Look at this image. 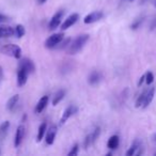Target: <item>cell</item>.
<instances>
[{"instance_id": "6da1fadb", "label": "cell", "mask_w": 156, "mask_h": 156, "mask_svg": "<svg viewBox=\"0 0 156 156\" xmlns=\"http://www.w3.org/2000/svg\"><path fill=\"white\" fill-rule=\"evenodd\" d=\"M88 40H89V34H87V33L78 35V37L73 41V43L69 44V49H67V52H69V55H74V54L79 52L83 48V46L86 45Z\"/></svg>"}, {"instance_id": "7a4b0ae2", "label": "cell", "mask_w": 156, "mask_h": 156, "mask_svg": "<svg viewBox=\"0 0 156 156\" xmlns=\"http://www.w3.org/2000/svg\"><path fill=\"white\" fill-rule=\"evenodd\" d=\"M0 52L7 56H11L13 58L20 59L22 57V49L18 45L15 44H5L0 47Z\"/></svg>"}, {"instance_id": "3957f363", "label": "cell", "mask_w": 156, "mask_h": 156, "mask_svg": "<svg viewBox=\"0 0 156 156\" xmlns=\"http://www.w3.org/2000/svg\"><path fill=\"white\" fill-rule=\"evenodd\" d=\"M64 39V33H54L51 34L47 40L45 41V47L46 48H55L57 47L59 43Z\"/></svg>"}, {"instance_id": "277c9868", "label": "cell", "mask_w": 156, "mask_h": 156, "mask_svg": "<svg viewBox=\"0 0 156 156\" xmlns=\"http://www.w3.org/2000/svg\"><path fill=\"white\" fill-rule=\"evenodd\" d=\"M101 134V128L96 127L91 134H89L85 139V142H83V145H85V149H88L89 147H91L92 144L95 143V141L98 140V138L100 137Z\"/></svg>"}, {"instance_id": "5b68a950", "label": "cell", "mask_w": 156, "mask_h": 156, "mask_svg": "<svg viewBox=\"0 0 156 156\" xmlns=\"http://www.w3.org/2000/svg\"><path fill=\"white\" fill-rule=\"evenodd\" d=\"M63 14H64V11H63V10H60V11H58L54 16H52L49 24H48V28H49L50 30H55V29L58 28L59 25H60V23H61V20H62Z\"/></svg>"}, {"instance_id": "8992f818", "label": "cell", "mask_w": 156, "mask_h": 156, "mask_svg": "<svg viewBox=\"0 0 156 156\" xmlns=\"http://www.w3.org/2000/svg\"><path fill=\"white\" fill-rule=\"evenodd\" d=\"M103 16H104L103 12L94 11V12H92V13L88 14V15L86 16L85 20H83V23H85V24H92V23H96L100 20H102Z\"/></svg>"}, {"instance_id": "52a82bcc", "label": "cell", "mask_w": 156, "mask_h": 156, "mask_svg": "<svg viewBox=\"0 0 156 156\" xmlns=\"http://www.w3.org/2000/svg\"><path fill=\"white\" fill-rule=\"evenodd\" d=\"M77 111H78V108L75 106V105H69V106L64 110V112H63L62 117H61V120H60V123L64 124L65 122H66L67 120L72 117V115H75Z\"/></svg>"}, {"instance_id": "ba28073f", "label": "cell", "mask_w": 156, "mask_h": 156, "mask_svg": "<svg viewBox=\"0 0 156 156\" xmlns=\"http://www.w3.org/2000/svg\"><path fill=\"white\" fill-rule=\"evenodd\" d=\"M28 71L25 69L24 67H18L17 69V85L20 87L26 85L27 83V78H28Z\"/></svg>"}, {"instance_id": "9c48e42d", "label": "cell", "mask_w": 156, "mask_h": 156, "mask_svg": "<svg viewBox=\"0 0 156 156\" xmlns=\"http://www.w3.org/2000/svg\"><path fill=\"white\" fill-rule=\"evenodd\" d=\"M78 20H79V15H78L77 13L71 14V15L65 20V22L62 24L61 29H62V30H66V29H69V27H72L73 25H75Z\"/></svg>"}, {"instance_id": "30bf717a", "label": "cell", "mask_w": 156, "mask_h": 156, "mask_svg": "<svg viewBox=\"0 0 156 156\" xmlns=\"http://www.w3.org/2000/svg\"><path fill=\"white\" fill-rule=\"evenodd\" d=\"M24 136H25V126L20 125L15 133V139H14V145H15V147L20 145L23 139H24Z\"/></svg>"}, {"instance_id": "8fae6325", "label": "cell", "mask_w": 156, "mask_h": 156, "mask_svg": "<svg viewBox=\"0 0 156 156\" xmlns=\"http://www.w3.org/2000/svg\"><path fill=\"white\" fill-rule=\"evenodd\" d=\"M57 132H58V127L56 125H52L49 127V129L47 130V134H46V143L48 145L52 144L55 141V138H56V135H57Z\"/></svg>"}, {"instance_id": "7c38bea8", "label": "cell", "mask_w": 156, "mask_h": 156, "mask_svg": "<svg viewBox=\"0 0 156 156\" xmlns=\"http://www.w3.org/2000/svg\"><path fill=\"white\" fill-rule=\"evenodd\" d=\"M15 34V29L10 26H0V39L11 37Z\"/></svg>"}, {"instance_id": "4fadbf2b", "label": "cell", "mask_w": 156, "mask_h": 156, "mask_svg": "<svg viewBox=\"0 0 156 156\" xmlns=\"http://www.w3.org/2000/svg\"><path fill=\"white\" fill-rule=\"evenodd\" d=\"M18 67H24L25 69H27V71H28L29 74L32 73V72H34V69H35L34 63H33L30 59H27V58L22 59V60L20 61Z\"/></svg>"}, {"instance_id": "5bb4252c", "label": "cell", "mask_w": 156, "mask_h": 156, "mask_svg": "<svg viewBox=\"0 0 156 156\" xmlns=\"http://www.w3.org/2000/svg\"><path fill=\"white\" fill-rule=\"evenodd\" d=\"M48 101H49V98H48V95H44L42 96L41 98H40V101L37 102V106H35V113H41L42 111L44 110V109L46 108V106L48 105Z\"/></svg>"}, {"instance_id": "9a60e30c", "label": "cell", "mask_w": 156, "mask_h": 156, "mask_svg": "<svg viewBox=\"0 0 156 156\" xmlns=\"http://www.w3.org/2000/svg\"><path fill=\"white\" fill-rule=\"evenodd\" d=\"M154 94H155V87H151L150 89H147V94H145L144 102H143V105H142L143 108H147V107L151 104L154 98Z\"/></svg>"}, {"instance_id": "2e32d148", "label": "cell", "mask_w": 156, "mask_h": 156, "mask_svg": "<svg viewBox=\"0 0 156 156\" xmlns=\"http://www.w3.org/2000/svg\"><path fill=\"white\" fill-rule=\"evenodd\" d=\"M101 79H102V75H101L100 72L98 71H93L91 74L89 75V77H88V83H90V85H96V83H98L101 81Z\"/></svg>"}, {"instance_id": "e0dca14e", "label": "cell", "mask_w": 156, "mask_h": 156, "mask_svg": "<svg viewBox=\"0 0 156 156\" xmlns=\"http://www.w3.org/2000/svg\"><path fill=\"white\" fill-rule=\"evenodd\" d=\"M9 127H10V122L9 121H5L0 124V142L5 138Z\"/></svg>"}, {"instance_id": "ac0fdd59", "label": "cell", "mask_w": 156, "mask_h": 156, "mask_svg": "<svg viewBox=\"0 0 156 156\" xmlns=\"http://www.w3.org/2000/svg\"><path fill=\"white\" fill-rule=\"evenodd\" d=\"M119 143H120V139H119V136L117 135H113L111 136L110 138L108 139V142H107V147L111 150H115L118 147H119Z\"/></svg>"}, {"instance_id": "d6986e66", "label": "cell", "mask_w": 156, "mask_h": 156, "mask_svg": "<svg viewBox=\"0 0 156 156\" xmlns=\"http://www.w3.org/2000/svg\"><path fill=\"white\" fill-rule=\"evenodd\" d=\"M46 130H47V124H46V122H44V123H42L41 125L39 126V130H37V140L39 141V142L43 139V137L45 136Z\"/></svg>"}, {"instance_id": "ffe728a7", "label": "cell", "mask_w": 156, "mask_h": 156, "mask_svg": "<svg viewBox=\"0 0 156 156\" xmlns=\"http://www.w3.org/2000/svg\"><path fill=\"white\" fill-rule=\"evenodd\" d=\"M18 100H20V95H18V94L12 96V98H10V100L8 101V103H7V109H8V110H13L14 107L17 105Z\"/></svg>"}, {"instance_id": "44dd1931", "label": "cell", "mask_w": 156, "mask_h": 156, "mask_svg": "<svg viewBox=\"0 0 156 156\" xmlns=\"http://www.w3.org/2000/svg\"><path fill=\"white\" fill-rule=\"evenodd\" d=\"M64 96H65V90H59V91L55 94L54 98H52V105H54V106H56L57 104H59V103L62 101V98H64Z\"/></svg>"}, {"instance_id": "7402d4cb", "label": "cell", "mask_w": 156, "mask_h": 156, "mask_svg": "<svg viewBox=\"0 0 156 156\" xmlns=\"http://www.w3.org/2000/svg\"><path fill=\"white\" fill-rule=\"evenodd\" d=\"M147 90H144V91H143L142 93H141L140 95L138 96V98H137L136 103H135V107H136V108H139V107H142L143 102H144V98H145V94H147Z\"/></svg>"}, {"instance_id": "603a6c76", "label": "cell", "mask_w": 156, "mask_h": 156, "mask_svg": "<svg viewBox=\"0 0 156 156\" xmlns=\"http://www.w3.org/2000/svg\"><path fill=\"white\" fill-rule=\"evenodd\" d=\"M15 35L17 37H22L23 35L26 33V30H25V27L23 26V25H17V26L15 27Z\"/></svg>"}, {"instance_id": "cb8c5ba5", "label": "cell", "mask_w": 156, "mask_h": 156, "mask_svg": "<svg viewBox=\"0 0 156 156\" xmlns=\"http://www.w3.org/2000/svg\"><path fill=\"white\" fill-rule=\"evenodd\" d=\"M138 149H139V143L137 142V141H135V142L132 144V147H129V150H128V151L126 152V155H127V156L134 155V154H136V151Z\"/></svg>"}, {"instance_id": "d4e9b609", "label": "cell", "mask_w": 156, "mask_h": 156, "mask_svg": "<svg viewBox=\"0 0 156 156\" xmlns=\"http://www.w3.org/2000/svg\"><path fill=\"white\" fill-rule=\"evenodd\" d=\"M153 81H154L153 73H151V72H147V73L145 74V83H147V85H151Z\"/></svg>"}, {"instance_id": "484cf974", "label": "cell", "mask_w": 156, "mask_h": 156, "mask_svg": "<svg viewBox=\"0 0 156 156\" xmlns=\"http://www.w3.org/2000/svg\"><path fill=\"white\" fill-rule=\"evenodd\" d=\"M69 42H71V37H67V39H63L60 43L58 44L59 45V48L62 49V48H65L67 47V45H69Z\"/></svg>"}, {"instance_id": "4316f807", "label": "cell", "mask_w": 156, "mask_h": 156, "mask_svg": "<svg viewBox=\"0 0 156 156\" xmlns=\"http://www.w3.org/2000/svg\"><path fill=\"white\" fill-rule=\"evenodd\" d=\"M142 22H143V18L141 17V18H138V20H136L134 23L132 24V26H130V28L133 29V30H136V29H138L139 28V26H140L141 24H142Z\"/></svg>"}, {"instance_id": "83f0119b", "label": "cell", "mask_w": 156, "mask_h": 156, "mask_svg": "<svg viewBox=\"0 0 156 156\" xmlns=\"http://www.w3.org/2000/svg\"><path fill=\"white\" fill-rule=\"evenodd\" d=\"M78 150H79V147H78V144H75L73 147H72V150L69 152V155H76V154L78 153Z\"/></svg>"}, {"instance_id": "f1b7e54d", "label": "cell", "mask_w": 156, "mask_h": 156, "mask_svg": "<svg viewBox=\"0 0 156 156\" xmlns=\"http://www.w3.org/2000/svg\"><path fill=\"white\" fill-rule=\"evenodd\" d=\"M7 20H8V16L3 15V14H0V24H1V23L7 22Z\"/></svg>"}, {"instance_id": "f546056e", "label": "cell", "mask_w": 156, "mask_h": 156, "mask_svg": "<svg viewBox=\"0 0 156 156\" xmlns=\"http://www.w3.org/2000/svg\"><path fill=\"white\" fill-rule=\"evenodd\" d=\"M144 80H145V75H142V76H141V78H140V80H139V83H138V86H139V87H140V86L142 85V83H143Z\"/></svg>"}, {"instance_id": "4dcf8cb0", "label": "cell", "mask_w": 156, "mask_h": 156, "mask_svg": "<svg viewBox=\"0 0 156 156\" xmlns=\"http://www.w3.org/2000/svg\"><path fill=\"white\" fill-rule=\"evenodd\" d=\"M156 28V18L153 20V23L151 24V30H153V29H155Z\"/></svg>"}, {"instance_id": "1f68e13d", "label": "cell", "mask_w": 156, "mask_h": 156, "mask_svg": "<svg viewBox=\"0 0 156 156\" xmlns=\"http://www.w3.org/2000/svg\"><path fill=\"white\" fill-rule=\"evenodd\" d=\"M1 78H2V69L0 67V79H1Z\"/></svg>"}, {"instance_id": "d6a6232c", "label": "cell", "mask_w": 156, "mask_h": 156, "mask_svg": "<svg viewBox=\"0 0 156 156\" xmlns=\"http://www.w3.org/2000/svg\"><path fill=\"white\" fill-rule=\"evenodd\" d=\"M46 1H47V0H39V3H44V2H46Z\"/></svg>"}, {"instance_id": "836d02e7", "label": "cell", "mask_w": 156, "mask_h": 156, "mask_svg": "<svg viewBox=\"0 0 156 156\" xmlns=\"http://www.w3.org/2000/svg\"><path fill=\"white\" fill-rule=\"evenodd\" d=\"M154 141H156V134L154 135Z\"/></svg>"}, {"instance_id": "e575fe53", "label": "cell", "mask_w": 156, "mask_h": 156, "mask_svg": "<svg viewBox=\"0 0 156 156\" xmlns=\"http://www.w3.org/2000/svg\"><path fill=\"white\" fill-rule=\"evenodd\" d=\"M154 5H155V7H156V1H155V2H154Z\"/></svg>"}, {"instance_id": "d590c367", "label": "cell", "mask_w": 156, "mask_h": 156, "mask_svg": "<svg viewBox=\"0 0 156 156\" xmlns=\"http://www.w3.org/2000/svg\"><path fill=\"white\" fill-rule=\"evenodd\" d=\"M144 1H145V0H142V2H144Z\"/></svg>"}, {"instance_id": "8d00e7d4", "label": "cell", "mask_w": 156, "mask_h": 156, "mask_svg": "<svg viewBox=\"0 0 156 156\" xmlns=\"http://www.w3.org/2000/svg\"><path fill=\"white\" fill-rule=\"evenodd\" d=\"M132 1H133V0H132Z\"/></svg>"}]
</instances>
